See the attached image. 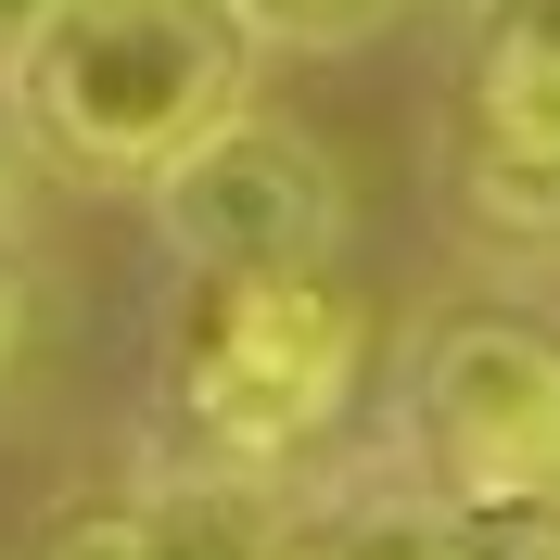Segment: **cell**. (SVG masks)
Instances as JSON below:
<instances>
[{
	"label": "cell",
	"mask_w": 560,
	"mask_h": 560,
	"mask_svg": "<svg viewBox=\"0 0 560 560\" xmlns=\"http://www.w3.org/2000/svg\"><path fill=\"white\" fill-rule=\"evenodd\" d=\"M268 38L243 26V0H65L26 38V128L38 153H65L77 178H153L166 153L243 115V77Z\"/></svg>",
	"instance_id": "cell-1"
},
{
	"label": "cell",
	"mask_w": 560,
	"mask_h": 560,
	"mask_svg": "<svg viewBox=\"0 0 560 560\" xmlns=\"http://www.w3.org/2000/svg\"><path fill=\"white\" fill-rule=\"evenodd\" d=\"M370 370V306L331 268H268V280H191L166 345L178 433L217 471H293V458L357 408Z\"/></svg>",
	"instance_id": "cell-2"
},
{
	"label": "cell",
	"mask_w": 560,
	"mask_h": 560,
	"mask_svg": "<svg viewBox=\"0 0 560 560\" xmlns=\"http://www.w3.org/2000/svg\"><path fill=\"white\" fill-rule=\"evenodd\" d=\"M153 230L178 243L191 280H268V268H331L345 255V178L293 115H217L191 153L153 166Z\"/></svg>",
	"instance_id": "cell-3"
},
{
	"label": "cell",
	"mask_w": 560,
	"mask_h": 560,
	"mask_svg": "<svg viewBox=\"0 0 560 560\" xmlns=\"http://www.w3.org/2000/svg\"><path fill=\"white\" fill-rule=\"evenodd\" d=\"M408 433L433 485L458 497H560V331L510 306H471L420 345Z\"/></svg>",
	"instance_id": "cell-4"
},
{
	"label": "cell",
	"mask_w": 560,
	"mask_h": 560,
	"mask_svg": "<svg viewBox=\"0 0 560 560\" xmlns=\"http://www.w3.org/2000/svg\"><path fill=\"white\" fill-rule=\"evenodd\" d=\"M38 560H318V523L268 471H166V485H103L77 497Z\"/></svg>",
	"instance_id": "cell-5"
},
{
	"label": "cell",
	"mask_w": 560,
	"mask_h": 560,
	"mask_svg": "<svg viewBox=\"0 0 560 560\" xmlns=\"http://www.w3.org/2000/svg\"><path fill=\"white\" fill-rule=\"evenodd\" d=\"M471 128L560 166V0H485V51H471Z\"/></svg>",
	"instance_id": "cell-6"
},
{
	"label": "cell",
	"mask_w": 560,
	"mask_h": 560,
	"mask_svg": "<svg viewBox=\"0 0 560 560\" xmlns=\"http://www.w3.org/2000/svg\"><path fill=\"white\" fill-rule=\"evenodd\" d=\"M446 560H560V497H458Z\"/></svg>",
	"instance_id": "cell-7"
},
{
	"label": "cell",
	"mask_w": 560,
	"mask_h": 560,
	"mask_svg": "<svg viewBox=\"0 0 560 560\" xmlns=\"http://www.w3.org/2000/svg\"><path fill=\"white\" fill-rule=\"evenodd\" d=\"M243 26L280 38V51H345V38L395 26V0H243Z\"/></svg>",
	"instance_id": "cell-8"
},
{
	"label": "cell",
	"mask_w": 560,
	"mask_h": 560,
	"mask_svg": "<svg viewBox=\"0 0 560 560\" xmlns=\"http://www.w3.org/2000/svg\"><path fill=\"white\" fill-rule=\"evenodd\" d=\"M318 560H446V510H357V523H318Z\"/></svg>",
	"instance_id": "cell-9"
},
{
	"label": "cell",
	"mask_w": 560,
	"mask_h": 560,
	"mask_svg": "<svg viewBox=\"0 0 560 560\" xmlns=\"http://www.w3.org/2000/svg\"><path fill=\"white\" fill-rule=\"evenodd\" d=\"M51 13H65V0H0V65H26V38L51 26Z\"/></svg>",
	"instance_id": "cell-10"
},
{
	"label": "cell",
	"mask_w": 560,
	"mask_h": 560,
	"mask_svg": "<svg viewBox=\"0 0 560 560\" xmlns=\"http://www.w3.org/2000/svg\"><path fill=\"white\" fill-rule=\"evenodd\" d=\"M13 345H26V280L0 268V370H13Z\"/></svg>",
	"instance_id": "cell-11"
},
{
	"label": "cell",
	"mask_w": 560,
	"mask_h": 560,
	"mask_svg": "<svg viewBox=\"0 0 560 560\" xmlns=\"http://www.w3.org/2000/svg\"><path fill=\"white\" fill-rule=\"evenodd\" d=\"M13 217H26V153L0 140V230H13Z\"/></svg>",
	"instance_id": "cell-12"
}]
</instances>
